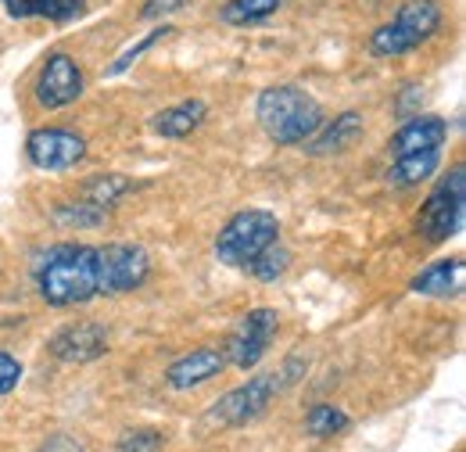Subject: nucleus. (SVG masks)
<instances>
[{
	"instance_id": "9d476101",
	"label": "nucleus",
	"mask_w": 466,
	"mask_h": 452,
	"mask_svg": "<svg viewBox=\"0 0 466 452\" xmlns=\"http://www.w3.org/2000/svg\"><path fill=\"white\" fill-rule=\"evenodd\" d=\"M25 159L40 172L76 170L86 159V140L61 126H40L25 137Z\"/></svg>"
},
{
	"instance_id": "1a4fd4ad",
	"label": "nucleus",
	"mask_w": 466,
	"mask_h": 452,
	"mask_svg": "<svg viewBox=\"0 0 466 452\" xmlns=\"http://www.w3.org/2000/svg\"><path fill=\"white\" fill-rule=\"evenodd\" d=\"M36 105L47 108V112H58V108H68L83 98L86 90V79H83V68L79 61L65 51H55V55L44 57L40 72H36Z\"/></svg>"
},
{
	"instance_id": "423d86ee",
	"label": "nucleus",
	"mask_w": 466,
	"mask_h": 452,
	"mask_svg": "<svg viewBox=\"0 0 466 452\" xmlns=\"http://www.w3.org/2000/svg\"><path fill=\"white\" fill-rule=\"evenodd\" d=\"M466 216V170L452 166L449 176H441V183L427 194L420 216H416V230L423 233V241L431 244H445L449 237H456L463 230Z\"/></svg>"
},
{
	"instance_id": "f03ea898",
	"label": "nucleus",
	"mask_w": 466,
	"mask_h": 452,
	"mask_svg": "<svg viewBox=\"0 0 466 452\" xmlns=\"http://www.w3.org/2000/svg\"><path fill=\"white\" fill-rule=\"evenodd\" d=\"M255 118H258V126L266 129V137H269L273 144H280V148H298V144H305V140L327 122L323 105H319L309 90H301V87H294V83L266 87V90L258 94V101H255Z\"/></svg>"
},
{
	"instance_id": "39448f33",
	"label": "nucleus",
	"mask_w": 466,
	"mask_h": 452,
	"mask_svg": "<svg viewBox=\"0 0 466 452\" xmlns=\"http://www.w3.org/2000/svg\"><path fill=\"white\" fill-rule=\"evenodd\" d=\"M445 15L434 0H409L399 7V15L380 26L373 36H370V51L377 57H399L416 51L420 44H427L438 29H441Z\"/></svg>"
},
{
	"instance_id": "b1692460",
	"label": "nucleus",
	"mask_w": 466,
	"mask_h": 452,
	"mask_svg": "<svg viewBox=\"0 0 466 452\" xmlns=\"http://www.w3.org/2000/svg\"><path fill=\"white\" fill-rule=\"evenodd\" d=\"M55 220L61 226H76V230H90V226H101L108 220V209H97L90 201H65L55 209Z\"/></svg>"
},
{
	"instance_id": "f257e3e1",
	"label": "nucleus",
	"mask_w": 466,
	"mask_h": 452,
	"mask_svg": "<svg viewBox=\"0 0 466 452\" xmlns=\"http://www.w3.org/2000/svg\"><path fill=\"white\" fill-rule=\"evenodd\" d=\"M33 281L36 294L55 305H86L90 298H97V248L94 244H55L47 248L36 266H33Z\"/></svg>"
},
{
	"instance_id": "dca6fc26",
	"label": "nucleus",
	"mask_w": 466,
	"mask_h": 452,
	"mask_svg": "<svg viewBox=\"0 0 466 452\" xmlns=\"http://www.w3.org/2000/svg\"><path fill=\"white\" fill-rule=\"evenodd\" d=\"M205 118H208V105H205L201 98L176 101L169 108L151 115V133H158V137H166V140H183V137H190Z\"/></svg>"
},
{
	"instance_id": "4468645a",
	"label": "nucleus",
	"mask_w": 466,
	"mask_h": 452,
	"mask_svg": "<svg viewBox=\"0 0 466 452\" xmlns=\"http://www.w3.org/2000/svg\"><path fill=\"white\" fill-rule=\"evenodd\" d=\"M466 287V266L463 259H434L431 266H423L409 291L412 294H423V298H456L463 294Z\"/></svg>"
},
{
	"instance_id": "4be33fe9",
	"label": "nucleus",
	"mask_w": 466,
	"mask_h": 452,
	"mask_svg": "<svg viewBox=\"0 0 466 452\" xmlns=\"http://www.w3.org/2000/svg\"><path fill=\"white\" fill-rule=\"evenodd\" d=\"M288 266H291V252L277 241V244H269L251 266H248V273L255 277V281H262V283H273V281H280L284 273H288Z\"/></svg>"
},
{
	"instance_id": "412c9836",
	"label": "nucleus",
	"mask_w": 466,
	"mask_h": 452,
	"mask_svg": "<svg viewBox=\"0 0 466 452\" xmlns=\"http://www.w3.org/2000/svg\"><path fill=\"white\" fill-rule=\"evenodd\" d=\"M280 4L284 0H227L223 11H219V18L227 26H255V22L269 18V15H277Z\"/></svg>"
},
{
	"instance_id": "f3484780",
	"label": "nucleus",
	"mask_w": 466,
	"mask_h": 452,
	"mask_svg": "<svg viewBox=\"0 0 466 452\" xmlns=\"http://www.w3.org/2000/svg\"><path fill=\"white\" fill-rule=\"evenodd\" d=\"M441 166V148H431V151H412V155H399L388 172H384V180L395 187V190H409V187H416V183H423V180H431L434 172Z\"/></svg>"
},
{
	"instance_id": "ddd939ff",
	"label": "nucleus",
	"mask_w": 466,
	"mask_h": 452,
	"mask_svg": "<svg viewBox=\"0 0 466 452\" xmlns=\"http://www.w3.org/2000/svg\"><path fill=\"white\" fill-rule=\"evenodd\" d=\"M449 140V122L441 115H409L402 129L391 137V151L399 155H412V151H431V148H445Z\"/></svg>"
},
{
	"instance_id": "cd10ccee",
	"label": "nucleus",
	"mask_w": 466,
	"mask_h": 452,
	"mask_svg": "<svg viewBox=\"0 0 466 452\" xmlns=\"http://www.w3.org/2000/svg\"><path fill=\"white\" fill-rule=\"evenodd\" d=\"M40 452H86L72 435H51L44 446H40Z\"/></svg>"
},
{
	"instance_id": "6ab92c4d",
	"label": "nucleus",
	"mask_w": 466,
	"mask_h": 452,
	"mask_svg": "<svg viewBox=\"0 0 466 452\" xmlns=\"http://www.w3.org/2000/svg\"><path fill=\"white\" fill-rule=\"evenodd\" d=\"M133 187L137 183L129 176H122V172H97V176H90L83 183V201H90L97 209H112L118 198H126Z\"/></svg>"
},
{
	"instance_id": "bb28decb",
	"label": "nucleus",
	"mask_w": 466,
	"mask_h": 452,
	"mask_svg": "<svg viewBox=\"0 0 466 452\" xmlns=\"http://www.w3.org/2000/svg\"><path fill=\"white\" fill-rule=\"evenodd\" d=\"M190 0H144V7H140V18H147V22H162V18H169L176 11H183Z\"/></svg>"
},
{
	"instance_id": "393cba45",
	"label": "nucleus",
	"mask_w": 466,
	"mask_h": 452,
	"mask_svg": "<svg viewBox=\"0 0 466 452\" xmlns=\"http://www.w3.org/2000/svg\"><path fill=\"white\" fill-rule=\"evenodd\" d=\"M166 449V435L155 427H140V431H126L118 438V452H162Z\"/></svg>"
},
{
	"instance_id": "2eb2a0df",
	"label": "nucleus",
	"mask_w": 466,
	"mask_h": 452,
	"mask_svg": "<svg viewBox=\"0 0 466 452\" xmlns=\"http://www.w3.org/2000/svg\"><path fill=\"white\" fill-rule=\"evenodd\" d=\"M359 137H362V115L341 112V115H334L330 122H323V126L305 140V151L316 155V159H323V155H341V151H349Z\"/></svg>"
},
{
	"instance_id": "20e7f679",
	"label": "nucleus",
	"mask_w": 466,
	"mask_h": 452,
	"mask_svg": "<svg viewBox=\"0 0 466 452\" xmlns=\"http://www.w3.org/2000/svg\"><path fill=\"white\" fill-rule=\"evenodd\" d=\"M280 241V220L269 209H240L216 237V259L230 270H248L269 244Z\"/></svg>"
},
{
	"instance_id": "6e6552de",
	"label": "nucleus",
	"mask_w": 466,
	"mask_h": 452,
	"mask_svg": "<svg viewBox=\"0 0 466 452\" xmlns=\"http://www.w3.org/2000/svg\"><path fill=\"white\" fill-rule=\"evenodd\" d=\"M280 331V313L277 309H251L240 316V324L230 331V338L223 344V355H227V366L237 370H255L262 363V355L269 352V344Z\"/></svg>"
},
{
	"instance_id": "f8f14e48",
	"label": "nucleus",
	"mask_w": 466,
	"mask_h": 452,
	"mask_svg": "<svg viewBox=\"0 0 466 452\" xmlns=\"http://www.w3.org/2000/svg\"><path fill=\"white\" fill-rule=\"evenodd\" d=\"M223 370H227V355H223V348L205 344V348H194V352L179 355L176 363H169V370H166V385H169L173 392H190V388L208 385V381L219 377Z\"/></svg>"
},
{
	"instance_id": "9b49d317",
	"label": "nucleus",
	"mask_w": 466,
	"mask_h": 452,
	"mask_svg": "<svg viewBox=\"0 0 466 452\" xmlns=\"http://www.w3.org/2000/svg\"><path fill=\"white\" fill-rule=\"evenodd\" d=\"M47 352L58 363H68V366L94 363V359L108 355V331L101 324H68V327H61L58 334H51Z\"/></svg>"
},
{
	"instance_id": "aec40b11",
	"label": "nucleus",
	"mask_w": 466,
	"mask_h": 452,
	"mask_svg": "<svg viewBox=\"0 0 466 452\" xmlns=\"http://www.w3.org/2000/svg\"><path fill=\"white\" fill-rule=\"evenodd\" d=\"M351 427V416L334 406V402H316L309 413H305V431L312 438H334V435H345Z\"/></svg>"
},
{
	"instance_id": "0eeeda50",
	"label": "nucleus",
	"mask_w": 466,
	"mask_h": 452,
	"mask_svg": "<svg viewBox=\"0 0 466 452\" xmlns=\"http://www.w3.org/2000/svg\"><path fill=\"white\" fill-rule=\"evenodd\" d=\"M151 277V255L140 244H105L97 248V291L118 298V294H133L140 291Z\"/></svg>"
},
{
	"instance_id": "c85d7f7f",
	"label": "nucleus",
	"mask_w": 466,
	"mask_h": 452,
	"mask_svg": "<svg viewBox=\"0 0 466 452\" xmlns=\"http://www.w3.org/2000/svg\"><path fill=\"white\" fill-rule=\"evenodd\" d=\"M4 4H11V0H4Z\"/></svg>"
},
{
	"instance_id": "a878e982",
	"label": "nucleus",
	"mask_w": 466,
	"mask_h": 452,
	"mask_svg": "<svg viewBox=\"0 0 466 452\" xmlns=\"http://www.w3.org/2000/svg\"><path fill=\"white\" fill-rule=\"evenodd\" d=\"M22 385V363L11 352H0V396H11Z\"/></svg>"
},
{
	"instance_id": "a211bd4d",
	"label": "nucleus",
	"mask_w": 466,
	"mask_h": 452,
	"mask_svg": "<svg viewBox=\"0 0 466 452\" xmlns=\"http://www.w3.org/2000/svg\"><path fill=\"white\" fill-rule=\"evenodd\" d=\"M83 11V0H11V18H47V22H72Z\"/></svg>"
},
{
	"instance_id": "5701e85b",
	"label": "nucleus",
	"mask_w": 466,
	"mask_h": 452,
	"mask_svg": "<svg viewBox=\"0 0 466 452\" xmlns=\"http://www.w3.org/2000/svg\"><path fill=\"white\" fill-rule=\"evenodd\" d=\"M169 33H173V26H166V22H158V26L151 29V33H144V36H140L137 44H129V47H126V51H122V55H118L116 61H112V65L105 68V76H122V72H126L129 65H137V57H140V55H147V51H151L155 44H162V40H166Z\"/></svg>"
},
{
	"instance_id": "7ed1b4c3",
	"label": "nucleus",
	"mask_w": 466,
	"mask_h": 452,
	"mask_svg": "<svg viewBox=\"0 0 466 452\" xmlns=\"http://www.w3.org/2000/svg\"><path fill=\"white\" fill-rule=\"evenodd\" d=\"M305 370H309L305 359H288L277 374H255V377H248L244 385H237L233 392H227V396L216 402V409L208 413V420H216L223 427H244V424L258 420L273 406V398L284 396L294 381H298V374H305Z\"/></svg>"
}]
</instances>
